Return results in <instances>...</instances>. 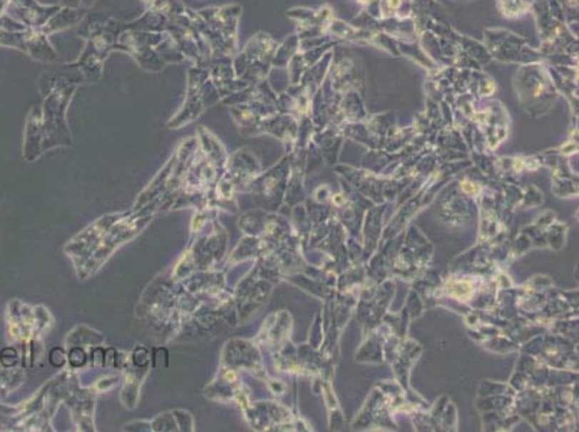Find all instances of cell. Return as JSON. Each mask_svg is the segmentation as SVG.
I'll list each match as a JSON object with an SVG mask.
<instances>
[{
    "label": "cell",
    "instance_id": "6da1fadb",
    "mask_svg": "<svg viewBox=\"0 0 579 432\" xmlns=\"http://www.w3.org/2000/svg\"><path fill=\"white\" fill-rule=\"evenodd\" d=\"M78 85H66L49 91L41 109L42 149L49 150L58 146L71 144V133L66 124V109L72 101Z\"/></svg>",
    "mask_w": 579,
    "mask_h": 432
},
{
    "label": "cell",
    "instance_id": "7a4b0ae2",
    "mask_svg": "<svg viewBox=\"0 0 579 432\" xmlns=\"http://www.w3.org/2000/svg\"><path fill=\"white\" fill-rule=\"evenodd\" d=\"M209 78V68L193 65L186 72V99L178 113L168 123L169 129H181L193 123L206 109L201 99V89Z\"/></svg>",
    "mask_w": 579,
    "mask_h": 432
},
{
    "label": "cell",
    "instance_id": "3957f363",
    "mask_svg": "<svg viewBox=\"0 0 579 432\" xmlns=\"http://www.w3.org/2000/svg\"><path fill=\"white\" fill-rule=\"evenodd\" d=\"M61 5H42L38 0H11L8 15L28 29H41Z\"/></svg>",
    "mask_w": 579,
    "mask_h": 432
},
{
    "label": "cell",
    "instance_id": "277c9868",
    "mask_svg": "<svg viewBox=\"0 0 579 432\" xmlns=\"http://www.w3.org/2000/svg\"><path fill=\"white\" fill-rule=\"evenodd\" d=\"M104 62L106 59H103L90 44L86 42L84 49H82L79 58L64 66V69H74V71H79L84 76L86 81L89 82H99L103 78L104 74Z\"/></svg>",
    "mask_w": 579,
    "mask_h": 432
},
{
    "label": "cell",
    "instance_id": "5b68a950",
    "mask_svg": "<svg viewBox=\"0 0 579 432\" xmlns=\"http://www.w3.org/2000/svg\"><path fill=\"white\" fill-rule=\"evenodd\" d=\"M25 54L34 61L42 64H54L58 61V54L52 46L49 36L41 29H28L25 38Z\"/></svg>",
    "mask_w": 579,
    "mask_h": 432
},
{
    "label": "cell",
    "instance_id": "8992f818",
    "mask_svg": "<svg viewBox=\"0 0 579 432\" xmlns=\"http://www.w3.org/2000/svg\"><path fill=\"white\" fill-rule=\"evenodd\" d=\"M84 12L81 11V8H69V6H61L51 18L49 21L41 28V31L51 36L54 34L71 29L74 26H78L79 22L84 18Z\"/></svg>",
    "mask_w": 579,
    "mask_h": 432
},
{
    "label": "cell",
    "instance_id": "52a82bcc",
    "mask_svg": "<svg viewBox=\"0 0 579 432\" xmlns=\"http://www.w3.org/2000/svg\"><path fill=\"white\" fill-rule=\"evenodd\" d=\"M42 126H41V111L32 109L26 121L25 129V151L26 160H36L42 153Z\"/></svg>",
    "mask_w": 579,
    "mask_h": 432
},
{
    "label": "cell",
    "instance_id": "ba28073f",
    "mask_svg": "<svg viewBox=\"0 0 579 432\" xmlns=\"http://www.w3.org/2000/svg\"><path fill=\"white\" fill-rule=\"evenodd\" d=\"M169 19L166 16H163L161 14H158L157 11L147 8L146 12L139 16L137 19L131 21L130 24H126L124 28L126 29H131V31H143V32H158V34H164L168 29L169 25Z\"/></svg>",
    "mask_w": 579,
    "mask_h": 432
},
{
    "label": "cell",
    "instance_id": "9c48e42d",
    "mask_svg": "<svg viewBox=\"0 0 579 432\" xmlns=\"http://www.w3.org/2000/svg\"><path fill=\"white\" fill-rule=\"evenodd\" d=\"M208 68H209V78L215 82V85H221V84H225V82L236 78L235 69H233V62H232V55L212 56L209 59Z\"/></svg>",
    "mask_w": 579,
    "mask_h": 432
},
{
    "label": "cell",
    "instance_id": "30bf717a",
    "mask_svg": "<svg viewBox=\"0 0 579 432\" xmlns=\"http://www.w3.org/2000/svg\"><path fill=\"white\" fill-rule=\"evenodd\" d=\"M129 55L136 61V64L141 69H144L147 72H160L164 69V66H166V64L161 61V58L158 56L156 49L150 48V46L131 49L129 52Z\"/></svg>",
    "mask_w": 579,
    "mask_h": 432
},
{
    "label": "cell",
    "instance_id": "8fae6325",
    "mask_svg": "<svg viewBox=\"0 0 579 432\" xmlns=\"http://www.w3.org/2000/svg\"><path fill=\"white\" fill-rule=\"evenodd\" d=\"M111 16L103 14V12H93V14H87L82 18V21L78 25V35L81 38H84L86 41L93 38L94 35L100 34L103 31V28L106 26V24L109 22Z\"/></svg>",
    "mask_w": 579,
    "mask_h": 432
},
{
    "label": "cell",
    "instance_id": "7c38bea8",
    "mask_svg": "<svg viewBox=\"0 0 579 432\" xmlns=\"http://www.w3.org/2000/svg\"><path fill=\"white\" fill-rule=\"evenodd\" d=\"M154 49L158 54V56L161 58V61L166 65H169V64H183L186 61V58L181 52L179 46L175 44V41L168 34Z\"/></svg>",
    "mask_w": 579,
    "mask_h": 432
},
{
    "label": "cell",
    "instance_id": "4fadbf2b",
    "mask_svg": "<svg viewBox=\"0 0 579 432\" xmlns=\"http://www.w3.org/2000/svg\"><path fill=\"white\" fill-rule=\"evenodd\" d=\"M148 8L157 11L163 16H166L169 21L183 15L188 9V6L183 2H181V0H154Z\"/></svg>",
    "mask_w": 579,
    "mask_h": 432
},
{
    "label": "cell",
    "instance_id": "5bb4252c",
    "mask_svg": "<svg viewBox=\"0 0 579 432\" xmlns=\"http://www.w3.org/2000/svg\"><path fill=\"white\" fill-rule=\"evenodd\" d=\"M201 99H202V103H203L205 109L212 107V106L218 104L219 101H222V97H221V94H219V91L216 89V85L211 78H208L202 85Z\"/></svg>",
    "mask_w": 579,
    "mask_h": 432
},
{
    "label": "cell",
    "instance_id": "9a60e30c",
    "mask_svg": "<svg viewBox=\"0 0 579 432\" xmlns=\"http://www.w3.org/2000/svg\"><path fill=\"white\" fill-rule=\"evenodd\" d=\"M9 4H11V0H0V18H2L4 15H6Z\"/></svg>",
    "mask_w": 579,
    "mask_h": 432
},
{
    "label": "cell",
    "instance_id": "2e32d148",
    "mask_svg": "<svg viewBox=\"0 0 579 432\" xmlns=\"http://www.w3.org/2000/svg\"><path fill=\"white\" fill-rule=\"evenodd\" d=\"M61 6H69V8H79V0H61Z\"/></svg>",
    "mask_w": 579,
    "mask_h": 432
},
{
    "label": "cell",
    "instance_id": "e0dca14e",
    "mask_svg": "<svg viewBox=\"0 0 579 432\" xmlns=\"http://www.w3.org/2000/svg\"><path fill=\"white\" fill-rule=\"evenodd\" d=\"M97 0H79V8H93Z\"/></svg>",
    "mask_w": 579,
    "mask_h": 432
},
{
    "label": "cell",
    "instance_id": "ac0fdd59",
    "mask_svg": "<svg viewBox=\"0 0 579 432\" xmlns=\"http://www.w3.org/2000/svg\"><path fill=\"white\" fill-rule=\"evenodd\" d=\"M141 2H143V4H144L147 8H148V6H150V5L154 2V0H141Z\"/></svg>",
    "mask_w": 579,
    "mask_h": 432
}]
</instances>
